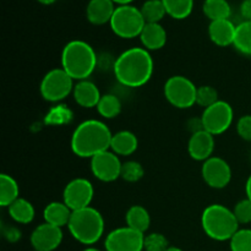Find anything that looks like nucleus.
I'll return each instance as SVG.
<instances>
[{
  "mask_svg": "<svg viewBox=\"0 0 251 251\" xmlns=\"http://www.w3.org/2000/svg\"><path fill=\"white\" fill-rule=\"evenodd\" d=\"M245 193H247V198L251 201V176L248 178L247 184H245Z\"/></svg>",
  "mask_w": 251,
  "mask_h": 251,
  "instance_id": "39",
  "label": "nucleus"
},
{
  "mask_svg": "<svg viewBox=\"0 0 251 251\" xmlns=\"http://www.w3.org/2000/svg\"><path fill=\"white\" fill-rule=\"evenodd\" d=\"M109 25L115 36L131 39L140 37L146 21L140 9L134 5H118Z\"/></svg>",
  "mask_w": 251,
  "mask_h": 251,
  "instance_id": "6",
  "label": "nucleus"
},
{
  "mask_svg": "<svg viewBox=\"0 0 251 251\" xmlns=\"http://www.w3.org/2000/svg\"><path fill=\"white\" fill-rule=\"evenodd\" d=\"M39 4H43V5H51L56 1V0H37Z\"/></svg>",
  "mask_w": 251,
  "mask_h": 251,
  "instance_id": "41",
  "label": "nucleus"
},
{
  "mask_svg": "<svg viewBox=\"0 0 251 251\" xmlns=\"http://www.w3.org/2000/svg\"><path fill=\"white\" fill-rule=\"evenodd\" d=\"M201 226L205 234L217 242L230 240L239 230V222L234 212L220 203H212L203 210Z\"/></svg>",
  "mask_w": 251,
  "mask_h": 251,
  "instance_id": "4",
  "label": "nucleus"
},
{
  "mask_svg": "<svg viewBox=\"0 0 251 251\" xmlns=\"http://www.w3.org/2000/svg\"><path fill=\"white\" fill-rule=\"evenodd\" d=\"M237 131L243 140L251 142V115H244L238 120Z\"/></svg>",
  "mask_w": 251,
  "mask_h": 251,
  "instance_id": "36",
  "label": "nucleus"
},
{
  "mask_svg": "<svg viewBox=\"0 0 251 251\" xmlns=\"http://www.w3.org/2000/svg\"><path fill=\"white\" fill-rule=\"evenodd\" d=\"M201 176L210 188L225 189L232 180V169L226 159L212 156L203 162Z\"/></svg>",
  "mask_w": 251,
  "mask_h": 251,
  "instance_id": "13",
  "label": "nucleus"
},
{
  "mask_svg": "<svg viewBox=\"0 0 251 251\" xmlns=\"http://www.w3.org/2000/svg\"><path fill=\"white\" fill-rule=\"evenodd\" d=\"M63 230L61 228L44 222L33 229L31 234V244L34 250L54 251L60 247L63 242Z\"/></svg>",
  "mask_w": 251,
  "mask_h": 251,
  "instance_id": "14",
  "label": "nucleus"
},
{
  "mask_svg": "<svg viewBox=\"0 0 251 251\" xmlns=\"http://www.w3.org/2000/svg\"><path fill=\"white\" fill-rule=\"evenodd\" d=\"M233 212H234V216L239 225L251 223V201L248 198L244 200H240L235 205Z\"/></svg>",
  "mask_w": 251,
  "mask_h": 251,
  "instance_id": "34",
  "label": "nucleus"
},
{
  "mask_svg": "<svg viewBox=\"0 0 251 251\" xmlns=\"http://www.w3.org/2000/svg\"><path fill=\"white\" fill-rule=\"evenodd\" d=\"M97 112L104 119H113L122 112V102L114 95H104L97 104Z\"/></svg>",
  "mask_w": 251,
  "mask_h": 251,
  "instance_id": "29",
  "label": "nucleus"
},
{
  "mask_svg": "<svg viewBox=\"0 0 251 251\" xmlns=\"http://www.w3.org/2000/svg\"><path fill=\"white\" fill-rule=\"evenodd\" d=\"M215 151V136L206 130L191 135L188 144V152L195 161H207Z\"/></svg>",
  "mask_w": 251,
  "mask_h": 251,
  "instance_id": "15",
  "label": "nucleus"
},
{
  "mask_svg": "<svg viewBox=\"0 0 251 251\" xmlns=\"http://www.w3.org/2000/svg\"><path fill=\"white\" fill-rule=\"evenodd\" d=\"M98 58L95 49L85 41H70L61 51V68L74 78L87 80L97 68Z\"/></svg>",
  "mask_w": 251,
  "mask_h": 251,
  "instance_id": "3",
  "label": "nucleus"
},
{
  "mask_svg": "<svg viewBox=\"0 0 251 251\" xmlns=\"http://www.w3.org/2000/svg\"><path fill=\"white\" fill-rule=\"evenodd\" d=\"M230 251H251V229H239L229 240Z\"/></svg>",
  "mask_w": 251,
  "mask_h": 251,
  "instance_id": "32",
  "label": "nucleus"
},
{
  "mask_svg": "<svg viewBox=\"0 0 251 251\" xmlns=\"http://www.w3.org/2000/svg\"><path fill=\"white\" fill-rule=\"evenodd\" d=\"M69 232L75 240L83 245H93L104 233V218L96 208L88 207L73 211L69 221Z\"/></svg>",
  "mask_w": 251,
  "mask_h": 251,
  "instance_id": "5",
  "label": "nucleus"
},
{
  "mask_svg": "<svg viewBox=\"0 0 251 251\" xmlns=\"http://www.w3.org/2000/svg\"><path fill=\"white\" fill-rule=\"evenodd\" d=\"M71 118L70 110L65 109L63 105H58V107L53 108L50 112L47 115V122L49 124H63V123L69 122Z\"/></svg>",
  "mask_w": 251,
  "mask_h": 251,
  "instance_id": "35",
  "label": "nucleus"
},
{
  "mask_svg": "<svg viewBox=\"0 0 251 251\" xmlns=\"http://www.w3.org/2000/svg\"><path fill=\"white\" fill-rule=\"evenodd\" d=\"M112 1H114L115 5H129L135 0H112Z\"/></svg>",
  "mask_w": 251,
  "mask_h": 251,
  "instance_id": "40",
  "label": "nucleus"
},
{
  "mask_svg": "<svg viewBox=\"0 0 251 251\" xmlns=\"http://www.w3.org/2000/svg\"><path fill=\"white\" fill-rule=\"evenodd\" d=\"M71 215H73V211L65 205L64 201H53V202L48 203L43 211L46 223L59 228H63L69 225Z\"/></svg>",
  "mask_w": 251,
  "mask_h": 251,
  "instance_id": "20",
  "label": "nucleus"
},
{
  "mask_svg": "<svg viewBox=\"0 0 251 251\" xmlns=\"http://www.w3.org/2000/svg\"><path fill=\"white\" fill-rule=\"evenodd\" d=\"M20 188L17 181L9 174L0 176V206L9 207L20 198Z\"/></svg>",
  "mask_w": 251,
  "mask_h": 251,
  "instance_id": "24",
  "label": "nucleus"
},
{
  "mask_svg": "<svg viewBox=\"0 0 251 251\" xmlns=\"http://www.w3.org/2000/svg\"><path fill=\"white\" fill-rule=\"evenodd\" d=\"M10 217L20 225H28L34 220L36 211H34L33 205L26 199L19 198L15 202L7 207Z\"/></svg>",
  "mask_w": 251,
  "mask_h": 251,
  "instance_id": "23",
  "label": "nucleus"
},
{
  "mask_svg": "<svg viewBox=\"0 0 251 251\" xmlns=\"http://www.w3.org/2000/svg\"><path fill=\"white\" fill-rule=\"evenodd\" d=\"M240 14L244 21H251V0H243L240 4Z\"/></svg>",
  "mask_w": 251,
  "mask_h": 251,
  "instance_id": "38",
  "label": "nucleus"
},
{
  "mask_svg": "<svg viewBox=\"0 0 251 251\" xmlns=\"http://www.w3.org/2000/svg\"><path fill=\"white\" fill-rule=\"evenodd\" d=\"M83 251H100V250H98V249H96V248H87V249H85Z\"/></svg>",
  "mask_w": 251,
  "mask_h": 251,
  "instance_id": "43",
  "label": "nucleus"
},
{
  "mask_svg": "<svg viewBox=\"0 0 251 251\" xmlns=\"http://www.w3.org/2000/svg\"><path fill=\"white\" fill-rule=\"evenodd\" d=\"M166 251H184V250L179 249V248H176V247H169Z\"/></svg>",
  "mask_w": 251,
  "mask_h": 251,
  "instance_id": "42",
  "label": "nucleus"
},
{
  "mask_svg": "<svg viewBox=\"0 0 251 251\" xmlns=\"http://www.w3.org/2000/svg\"><path fill=\"white\" fill-rule=\"evenodd\" d=\"M218 100H218V92L215 87L208 85L198 87V91H196V104L206 109V108L211 107Z\"/></svg>",
  "mask_w": 251,
  "mask_h": 251,
  "instance_id": "30",
  "label": "nucleus"
},
{
  "mask_svg": "<svg viewBox=\"0 0 251 251\" xmlns=\"http://www.w3.org/2000/svg\"><path fill=\"white\" fill-rule=\"evenodd\" d=\"M4 237L6 238V240H9L10 243H15L21 238V232H19L17 228L9 227L4 230Z\"/></svg>",
  "mask_w": 251,
  "mask_h": 251,
  "instance_id": "37",
  "label": "nucleus"
},
{
  "mask_svg": "<svg viewBox=\"0 0 251 251\" xmlns=\"http://www.w3.org/2000/svg\"><path fill=\"white\" fill-rule=\"evenodd\" d=\"M233 119H234L233 108L225 100H218L211 107L206 108L201 117L203 129L213 136L227 131L232 125Z\"/></svg>",
  "mask_w": 251,
  "mask_h": 251,
  "instance_id": "9",
  "label": "nucleus"
},
{
  "mask_svg": "<svg viewBox=\"0 0 251 251\" xmlns=\"http://www.w3.org/2000/svg\"><path fill=\"white\" fill-rule=\"evenodd\" d=\"M74 87V78L63 68H56L48 71L42 78L39 92L44 100L54 103L65 100L73 93Z\"/></svg>",
  "mask_w": 251,
  "mask_h": 251,
  "instance_id": "7",
  "label": "nucleus"
},
{
  "mask_svg": "<svg viewBox=\"0 0 251 251\" xmlns=\"http://www.w3.org/2000/svg\"><path fill=\"white\" fill-rule=\"evenodd\" d=\"M146 24H159L167 15L166 7L162 0H146L140 7Z\"/></svg>",
  "mask_w": 251,
  "mask_h": 251,
  "instance_id": "27",
  "label": "nucleus"
},
{
  "mask_svg": "<svg viewBox=\"0 0 251 251\" xmlns=\"http://www.w3.org/2000/svg\"><path fill=\"white\" fill-rule=\"evenodd\" d=\"M233 46L243 55L251 56V21H243L238 25Z\"/></svg>",
  "mask_w": 251,
  "mask_h": 251,
  "instance_id": "26",
  "label": "nucleus"
},
{
  "mask_svg": "<svg viewBox=\"0 0 251 251\" xmlns=\"http://www.w3.org/2000/svg\"><path fill=\"white\" fill-rule=\"evenodd\" d=\"M125 221H126L127 227L145 234L151 225V216L144 206L134 205L127 210Z\"/></svg>",
  "mask_w": 251,
  "mask_h": 251,
  "instance_id": "22",
  "label": "nucleus"
},
{
  "mask_svg": "<svg viewBox=\"0 0 251 251\" xmlns=\"http://www.w3.org/2000/svg\"><path fill=\"white\" fill-rule=\"evenodd\" d=\"M115 2L112 0H90L86 7V17L96 26L109 24L114 14Z\"/></svg>",
  "mask_w": 251,
  "mask_h": 251,
  "instance_id": "16",
  "label": "nucleus"
},
{
  "mask_svg": "<svg viewBox=\"0 0 251 251\" xmlns=\"http://www.w3.org/2000/svg\"><path fill=\"white\" fill-rule=\"evenodd\" d=\"M93 195L95 189L91 181L85 178H76L66 184L63 201L71 211H77L91 206Z\"/></svg>",
  "mask_w": 251,
  "mask_h": 251,
  "instance_id": "11",
  "label": "nucleus"
},
{
  "mask_svg": "<svg viewBox=\"0 0 251 251\" xmlns=\"http://www.w3.org/2000/svg\"><path fill=\"white\" fill-rule=\"evenodd\" d=\"M112 137V131L103 122L96 119L85 120L74 130L71 150L81 158H92L110 149Z\"/></svg>",
  "mask_w": 251,
  "mask_h": 251,
  "instance_id": "2",
  "label": "nucleus"
},
{
  "mask_svg": "<svg viewBox=\"0 0 251 251\" xmlns=\"http://www.w3.org/2000/svg\"><path fill=\"white\" fill-rule=\"evenodd\" d=\"M73 95L75 102L82 108L97 107L98 102L102 97L97 86L92 81L88 80L78 81L74 87Z\"/></svg>",
  "mask_w": 251,
  "mask_h": 251,
  "instance_id": "18",
  "label": "nucleus"
},
{
  "mask_svg": "<svg viewBox=\"0 0 251 251\" xmlns=\"http://www.w3.org/2000/svg\"><path fill=\"white\" fill-rule=\"evenodd\" d=\"M237 26L229 19L211 21L208 26L210 39L218 47L233 46Z\"/></svg>",
  "mask_w": 251,
  "mask_h": 251,
  "instance_id": "17",
  "label": "nucleus"
},
{
  "mask_svg": "<svg viewBox=\"0 0 251 251\" xmlns=\"http://www.w3.org/2000/svg\"><path fill=\"white\" fill-rule=\"evenodd\" d=\"M145 234L130 227L113 229L104 242L105 251H142Z\"/></svg>",
  "mask_w": 251,
  "mask_h": 251,
  "instance_id": "10",
  "label": "nucleus"
},
{
  "mask_svg": "<svg viewBox=\"0 0 251 251\" xmlns=\"http://www.w3.org/2000/svg\"><path fill=\"white\" fill-rule=\"evenodd\" d=\"M168 248V239L163 234H161V233H151L149 235H145V251H166Z\"/></svg>",
  "mask_w": 251,
  "mask_h": 251,
  "instance_id": "33",
  "label": "nucleus"
},
{
  "mask_svg": "<svg viewBox=\"0 0 251 251\" xmlns=\"http://www.w3.org/2000/svg\"><path fill=\"white\" fill-rule=\"evenodd\" d=\"M34 251H38V250H34Z\"/></svg>",
  "mask_w": 251,
  "mask_h": 251,
  "instance_id": "44",
  "label": "nucleus"
},
{
  "mask_svg": "<svg viewBox=\"0 0 251 251\" xmlns=\"http://www.w3.org/2000/svg\"><path fill=\"white\" fill-rule=\"evenodd\" d=\"M202 11L211 21L229 19L232 7L227 0H205L202 4Z\"/></svg>",
  "mask_w": 251,
  "mask_h": 251,
  "instance_id": "25",
  "label": "nucleus"
},
{
  "mask_svg": "<svg viewBox=\"0 0 251 251\" xmlns=\"http://www.w3.org/2000/svg\"><path fill=\"white\" fill-rule=\"evenodd\" d=\"M139 147V141L134 132L122 130V131L113 134L110 150L118 156H130L134 153Z\"/></svg>",
  "mask_w": 251,
  "mask_h": 251,
  "instance_id": "21",
  "label": "nucleus"
},
{
  "mask_svg": "<svg viewBox=\"0 0 251 251\" xmlns=\"http://www.w3.org/2000/svg\"><path fill=\"white\" fill-rule=\"evenodd\" d=\"M140 41L147 50H158L167 43V32L161 24H146L141 34Z\"/></svg>",
  "mask_w": 251,
  "mask_h": 251,
  "instance_id": "19",
  "label": "nucleus"
},
{
  "mask_svg": "<svg viewBox=\"0 0 251 251\" xmlns=\"http://www.w3.org/2000/svg\"><path fill=\"white\" fill-rule=\"evenodd\" d=\"M166 7L167 15L176 20L189 17L194 9V0H162Z\"/></svg>",
  "mask_w": 251,
  "mask_h": 251,
  "instance_id": "28",
  "label": "nucleus"
},
{
  "mask_svg": "<svg viewBox=\"0 0 251 251\" xmlns=\"http://www.w3.org/2000/svg\"><path fill=\"white\" fill-rule=\"evenodd\" d=\"M118 82L126 87H141L149 82L153 74V59L144 47H132L123 51L113 66Z\"/></svg>",
  "mask_w": 251,
  "mask_h": 251,
  "instance_id": "1",
  "label": "nucleus"
},
{
  "mask_svg": "<svg viewBox=\"0 0 251 251\" xmlns=\"http://www.w3.org/2000/svg\"><path fill=\"white\" fill-rule=\"evenodd\" d=\"M198 87L190 78L181 75L169 77L164 83V97L173 107L188 109L196 104Z\"/></svg>",
  "mask_w": 251,
  "mask_h": 251,
  "instance_id": "8",
  "label": "nucleus"
},
{
  "mask_svg": "<svg viewBox=\"0 0 251 251\" xmlns=\"http://www.w3.org/2000/svg\"><path fill=\"white\" fill-rule=\"evenodd\" d=\"M123 163L113 151H104L91 158V171L100 181L112 183L122 176Z\"/></svg>",
  "mask_w": 251,
  "mask_h": 251,
  "instance_id": "12",
  "label": "nucleus"
},
{
  "mask_svg": "<svg viewBox=\"0 0 251 251\" xmlns=\"http://www.w3.org/2000/svg\"><path fill=\"white\" fill-rule=\"evenodd\" d=\"M144 167L141 166V163L136 161H127L123 163L120 178L127 183H136L144 176Z\"/></svg>",
  "mask_w": 251,
  "mask_h": 251,
  "instance_id": "31",
  "label": "nucleus"
}]
</instances>
